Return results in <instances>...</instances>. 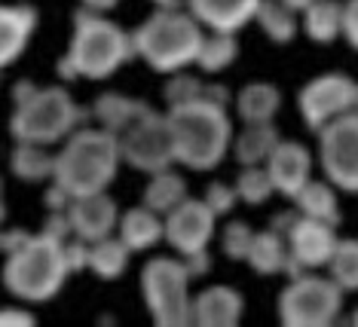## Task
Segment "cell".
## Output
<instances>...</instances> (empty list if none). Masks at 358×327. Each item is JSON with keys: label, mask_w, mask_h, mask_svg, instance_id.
Masks as SVG:
<instances>
[{"label": "cell", "mask_w": 358, "mask_h": 327, "mask_svg": "<svg viewBox=\"0 0 358 327\" xmlns=\"http://www.w3.org/2000/svg\"><path fill=\"white\" fill-rule=\"evenodd\" d=\"M64 242L50 233H37V235L25 230L3 233L6 291L22 303H46V300H52L71 275L68 260H64Z\"/></svg>", "instance_id": "obj_1"}, {"label": "cell", "mask_w": 358, "mask_h": 327, "mask_svg": "<svg viewBox=\"0 0 358 327\" xmlns=\"http://www.w3.org/2000/svg\"><path fill=\"white\" fill-rule=\"evenodd\" d=\"M166 117L175 141V162L193 171H211L230 153L233 122L224 104H215L202 95L178 108H169Z\"/></svg>", "instance_id": "obj_2"}, {"label": "cell", "mask_w": 358, "mask_h": 327, "mask_svg": "<svg viewBox=\"0 0 358 327\" xmlns=\"http://www.w3.org/2000/svg\"><path fill=\"white\" fill-rule=\"evenodd\" d=\"M135 55L132 34L117 22L104 19V13L80 10L74 15L71 46L59 61L64 80H108Z\"/></svg>", "instance_id": "obj_3"}, {"label": "cell", "mask_w": 358, "mask_h": 327, "mask_svg": "<svg viewBox=\"0 0 358 327\" xmlns=\"http://www.w3.org/2000/svg\"><path fill=\"white\" fill-rule=\"evenodd\" d=\"M120 138L108 129H74L62 141V150L55 153V175L52 184H59L71 199L89 193L108 190L120 171Z\"/></svg>", "instance_id": "obj_4"}, {"label": "cell", "mask_w": 358, "mask_h": 327, "mask_svg": "<svg viewBox=\"0 0 358 327\" xmlns=\"http://www.w3.org/2000/svg\"><path fill=\"white\" fill-rule=\"evenodd\" d=\"M206 28L193 19L190 10L159 6L132 31L135 55L157 73H178L187 64H196Z\"/></svg>", "instance_id": "obj_5"}, {"label": "cell", "mask_w": 358, "mask_h": 327, "mask_svg": "<svg viewBox=\"0 0 358 327\" xmlns=\"http://www.w3.org/2000/svg\"><path fill=\"white\" fill-rule=\"evenodd\" d=\"M86 110L74 101V95L62 86H37L25 101L15 104L10 132L15 141L28 144H62L74 129H80Z\"/></svg>", "instance_id": "obj_6"}, {"label": "cell", "mask_w": 358, "mask_h": 327, "mask_svg": "<svg viewBox=\"0 0 358 327\" xmlns=\"http://www.w3.org/2000/svg\"><path fill=\"white\" fill-rule=\"evenodd\" d=\"M190 269L184 260L153 257L141 269V293L157 324L184 327L190 324L193 300H190Z\"/></svg>", "instance_id": "obj_7"}, {"label": "cell", "mask_w": 358, "mask_h": 327, "mask_svg": "<svg viewBox=\"0 0 358 327\" xmlns=\"http://www.w3.org/2000/svg\"><path fill=\"white\" fill-rule=\"evenodd\" d=\"M343 309V291L334 279L300 272L279 297V318L288 327H328Z\"/></svg>", "instance_id": "obj_8"}, {"label": "cell", "mask_w": 358, "mask_h": 327, "mask_svg": "<svg viewBox=\"0 0 358 327\" xmlns=\"http://www.w3.org/2000/svg\"><path fill=\"white\" fill-rule=\"evenodd\" d=\"M120 138V157L138 171H157L169 168L175 162V141H172V129H169V117L162 113H141L132 126L126 129Z\"/></svg>", "instance_id": "obj_9"}, {"label": "cell", "mask_w": 358, "mask_h": 327, "mask_svg": "<svg viewBox=\"0 0 358 327\" xmlns=\"http://www.w3.org/2000/svg\"><path fill=\"white\" fill-rule=\"evenodd\" d=\"M319 162L328 184L358 193V113L349 110L319 129Z\"/></svg>", "instance_id": "obj_10"}, {"label": "cell", "mask_w": 358, "mask_h": 327, "mask_svg": "<svg viewBox=\"0 0 358 327\" xmlns=\"http://www.w3.org/2000/svg\"><path fill=\"white\" fill-rule=\"evenodd\" d=\"M352 95H355V80H349L346 73H324L315 77L300 89V117L303 126L319 132L331 119L343 117L352 110Z\"/></svg>", "instance_id": "obj_11"}, {"label": "cell", "mask_w": 358, "mask_h": 327, "mask_svg": "<svg viewBox=\"0 0 358 327\" xmlns=\"http://www.w3.org/2000/svg\"><path fill=\"white\" fill-rule=\"evenodd\" d=\"M215 211L206 205V199H187L175 205L162 217V239H166L181 257L206 251L215 235Z\"/></svg>", "instance_id": "obj_12"}, {"label": "cell", "mask_w": 358, "mask_h": 327, "mask_svg": "<svg viewBox=\"0 0 358 327\" xmlns=\"http://www.w3.org/2000/svg\"><path fill=\"white\" fill-rule=\"evenodd\" d=\"M285 242H288V257L303 269H319L328 266V260L334 254V245H337V226L324 224V220L315 217H303L297 215L294 224L285 233Z\"/></svg>", "instance_id": "obj_13"}, {"label": "cell", "mask_w": 358, "mask_h": 327, "mask_svg": "<svg viewBox=\"0 0 358 327\" xmlns=\"http://www.w3.org/2000/svg\"><path fill=\"white\" fill-rule=\"evenodd\" d=\"M68 220L71 230L77 239L83 242H99L104 235H113L120 220V208L108 193H89V196H77L68 205Z\"/></svg>", "instance_id": "obj_14"}, {"label": "cell", "mask_w": 358, "mask_h": 327, "mask_svg": "<svg viewBox=\"0 0 358 327\" xmlns=\"http://www.w3.org/2000/svg\"><path fill=\"white\" fill-rule=\"evenodd\" d=\"M266 171H270L275 193L294 199L313 175V157L300 141H279L266 159Z\"/></svg>", "instance_id": "obj_15"}, {"label": "cell", "mask_w": 358, "mask_h": 327, "mask_svg": "<svg viewBox=\"0 0 358 327\" xmlns=\"http://www.w3.org/2000/svg\"><path fill=\"white\" fill-rule=\"evenodd\" d=\"M257 3L260 0H187V10L193 13V19L206 31H230V34H236L248 22H255Z\"/></svg>", "instance_id": "obj_16"}, {"label": "cell", "mask_w": 358, "mask_h": 327, "mask_svg": "<svg viewBox=\"0 0 358 327\" xmlns=\"http://www.w3.org/2000/svg\"><path fill=\"white\" fill-rule=\"evenodd\" d=\"M37 28V10L25 3L3 6L0 3V71L10 68L28 49Z\"/></svg>", "instance_id": "obj_17"}, {"label": "cell", "mask_w": 358, "mask_h": 327, "mask_svg": "<svg viewBox=\"0 0 358 327\" xmlns=\"http://www.w3.org/2000/svg\"><path fill=\"white\" fill-rule=\"evenodd\" d=\"M242 293L227 288V284H211L193 300L190 324L202 327H233L242 318Z\"/></svg>", "instance_id": "obj_18"}, {"label": "cell", "mask_w": 358, "mask_h": 327, "mask_svg": "<svg viewBox=\"0 0 358 327\" xmlns=\"http://www.w3.org/2000/svg\"><path fill=\"white\" fill-rule=\"evenodd\" d=\"M117 235L129 251H148L162 239V215L148 205H135L117 220Z\"/></svg>", "instance_id": "obj_19"}, {"label": "cell", "mask_w": 358, "mask_h": 327, "mask_svg": "<svg viewBox=\"0 0 358 327\" xmlns=\"http://www.w3.org/2000/svg\"><path fill=\"white\" fill-rule=\"evenodd\" d=\"M282 138L273 122H245L239 135L233 138V153L239 166H266L270 153Z\"/></svg>", "instance_id": "obj_20"}, {"label": "cell", "mask_w": 358, "mask_h": 327, "mask_svg": "<svg viewBox=\"0 0 358 327\" xmlns=\"http://www.w3.org/2000/svg\"><path fill=\"white\" fill-rule=\"evenodd\" d=\"M300 31L313 40V43H334L343 34V3L337 0H313L303 13H300Z\"/></svg>", "instance_id": "obj_21"}, {"label": "cell", "mask_w": 358, "mask_h": 327, "mask_svg": "<svg viewBox=\"0 0 358 327\" xmlns=\"http://www.w3.org/2000/svg\"><path fill=\"white\" fill-rule=\"evenodd\" d=\"M148 110L150 108L144 101H135V98L120 95V92H104V95H99V101L92 104L95 122H99L101 129H108V132H113V135H123L126 129Z\"/></svg>", "instance_id": "obj_22"}, {"label": "cell", "mask_w": 358, "mask_h": 327, "mask_svg": "<svg viewBox=\"0 0 358 327\" xmlns=\"http://www.w3.org/2000/svg\"><path fill=\"white\" fill-rule=\"evenodd\" d=\"M10 168L19 181L25 184H43L52 181L55 175V153H50V147L43 144H28V141H15Z\"/></svg>", "instance_id": "obj_23"}, {"label": "cell", "mask_w": 358, "mask_h": 327, "mask_svg": "<svg viewBox=\"0 0 358 327\" xmlns=\"http://www.w3.org/2000/svg\"><path fill=\"white\" fill-rule=\"evenodd\" d=\"M282 104V92L273 83H248L236 95V113L242 122H273Z\"/></svg>", "instance_id": "obj_24"}, {"label": "cell", "mask_w": 358, "mask_h": 327, "mask_svg": "<svg viewBox=\"0 0 358 327\" xmlns=\"http://www.w3.org/2000/svg\"><path fill=\"white\" fill-rule=\"evenodd\" d=\"M255 22L260 24V31L279 46L291 43V40L300 34V13L291 10L285 0H260Z\"/></svg>", "instance_id": "obj_25"}, {"label": "cell", "mask_w": 358, "mask_h": 327, "mask_svg": "<svg viewBox=\"0 0 358 327\" xmlns=\"http://www.w3.org/2000/svg\"><path fill=\"white\" fill-rule=\"evenodd\" d=\"M129 254L132 251L126 248V242L120 235H104L99 242H89V260L86 269H92L99 279H120L129 266Z\"/></svg>", "instance_id": "obj_26"}, {"label": "cell", "mask_w": 358, "mask_h": 327, "mask_svg": "<svg viewBox=\"0 0 358 327\" xmlns=\"http://www.w3.org/2000/svg\"><path fill=\"white\" fill-rule=\"evenodd\" d=\"M285 257H288V242L282 233L275 230H264L255 233V242L248 248L245 263L255 269L257 275H275L285 269Z\"/></svg>", "instance_id": "obj_27"}, {"label": "cell", "mask_w": 358, "mask_h": 327, "mask_svg": "<svg viewBox=\"0 0 358 327\" xmlns=\"http://www.w3.org/2000/svg\"><path fill=\"white\" fill-rule=\"evenodd\" d=\"M294 205H297V215L303 217H315V220H324V224H340V211H337V193H334L331 184H322V181H313L309 177L306 187L294 196Z\"/></svg>", "instance_id": "obj_28"}, {"label": "cell", "mask_w": 358, "mask_h": 327, "mask_svg": "<svg viewBox=\"0 0 358 327\" xmlns=\"http://www.w3.org/2000/svg\"><path fill=\"white\" fill-rule=\"evenodd\" d=\"M184 199H187V181L181 175H175V171H169V168L150 175V184H148V190H144V205L148 208H153L157 215L166 217L169 211L175 205H181Z\"/></svg>", "instance_id": "obj_29"}, {"label": "cell", "mask_w": 358, "mask_h": 327, "mask_svg": "<svg viewBox=\"0 0 358 327\" xmlns=\"http://www.w3.org/2000/svg\"><path fill=\"white\" fill-rule=\"evenodd\" d=\"M236 55H239L236 34H230V31H208V34L202 37L196 64L206 73H221L236 61Z\"/></svg>", "instance_id": "obj_30"}, {"label": "cell", "mask_w": 358, "mask_h": 327, "mask_svg": "<svg viewBox=\"0 0 358 327\" xmlns=\"http://www.w3.org/2000/svg\"><path fill=\"white\" fill-rule=\"evenodd\" d=\"M331 279L343 293L358 291V239H337L328 260Z\"/></svg>", "instance_id": "obj_31"}, {"label": "cell", "mask_w": 358, "mask_h": 327, "mask_svg": "<svg viewBox=\"0 0 358 327\" xmlns=\"http://www.w3.org/2000/svg\"><path fill=\"white\" fill-rule=\"evenodd\" d=\"M275 193V187L270 181L266 166H242L239 177H236V196L248 205H264L266 199Z\"/></svg>", "instance_id": "obj_32"}, {"label": "cell", "mask_w": 358, "mask_h": 327, "mask_svg": "<svg viewBox=\"0 0 358 327\" xmlns=\"http://www.w3.org/2000/svg\"><path fill=\"white\" fill-rule=\"evenodd\" d=\"M169 86H166V104L169 108H178V104H187L193 101V98H202V92H206V86L199 83L196 77H190V73L178 71V73H169Z\"/></svg>", "instance_id": "obj_33"}, {"label": "cell", "mask_w": 358, "mask_h": 327, "mask_svg": "<svg viewBox=\"0 0 358 327\" xmlns=\"http://www.w3.org/2000/svg\"><path fill=\"white\" fill-rule=\"evenodd\" d=\"M251 242H255V230H251L248 224H242V220L227 224V230H224V254L230 260H245Z\"/></svg>", "instance_id": "obj_34"}, {"label": "cell", "mask_w": 358, "mask_h": 327, "mask_svg": "<svg viewBox=\"0 0 358 327\" xmlns=\"http://www.w3.org/2000/svg\"><path fill=\"white\" fill-rule=\"evenodd\" d=\"M236 187L230 184H221V181H215V184H208L206 187V205L215 211V217H224V215H230L233 205H236Z\"/></svg>", "instance_id": "obj_35"}, {"label": "cell", "mask_w": 358, "mask_h": 327, "mask_svg": "<svg viewBox=\"0 0 358 327\" xmlns=\"http://www.w3.org/2000/svg\"><path fill=\"white\" fill-rule=\"evenodd\" d=\"M34 324H37V318L28 309H19V306L0 309V327H34Z\"/></svg>", "instance_id": "obj_36"}, {"label": "cell", "mask_w": 358, "mask_h": 327, "mask_svg": "<svg viewBox=\"0 0 358 327\" xmlns=\"http://www.w3.org/2000/svg\"><path fill=\"white\" fill-rule=\"evenodd\" d=\"M343 37L349 40V46L358 49V0L343 3Z\"/></svg>", "instance_id": "obj_37"}, {"label": "cell", "mask_w": 358, "mask_h": 327, "mask_svg": "<svg viewBox=\"0 0 358 327\" xmlns=\"http://www.w3.org/2000/svg\"><path fill=\"white\" fill-rule=\"evenodd\" d=\"M80 3H83V10H89V13H110L120 6V0H80Z\"/></svg>", "instance_id": "obj_38"}, {"label": "cell", "mask_w": 358, "mask_h": 327, "mask_svg": "<svg viewBox=\"0 0 358 327\" xmlns=\"http://www.w3.org/2000/svg\"><path fill=\"white\" fill-rule=\"evenodd\" d=\"M285 3H288V6H291V10L303 13V10H306V6H309V3H313V0H285Z\"/></svg>", "instance_id": "obj_39"}, {"label": "cell", "mask_w": 358, "mask_h": 327, "mask_svg": "<svg viewBox=\"0 0 358 327\" xmlns=\"http://www.w3.org/2000/svg\"><path fill=\"white\" fill-rule=\"evenodd\" d=\"M0 220H3V181H0Z\"/></svg>", "instance_id": "obj_40"}, {"label": "cell", "mask_w": 358, "mask_h": 327, "mask_svg": "<svg viewBox=\"0 0 358 327\" xmlns=\"http://www.w3.org/2000/svg\"><path fill=\"white\" fill-rule=\"evenodd\" d=\"M352 110L358 113V83H355V95H352Z\"/></svg>", "instance_id": "obj_41"}, {"label": "cell", "mask_w": 358, "mask_h": 327, "mask_svg": "<svg viewBox=\"0 0 358 327\" xmlns=\"http://www.w3.org/2000/svg\"><path fill=\"white\" fill-rule=\"evenodd\" d=\"M153 3H159V6H172V3H178V0H153Z\"/></svg>", "instance_id": "obj_42"}, {"label": "cell", "mask_w": 358, "mask_h": 327, "mask_svg": "<svg viewBox=\"0 0 358 327\" xmlns=\"http://www.w3.org/2000/svg\"><path fill=\"white\" fill-rule=\"evenodd\" d=\"M0 254H3V230H0Z\"/></svg>", "instance_id": "obj_43"}, {"label": "cell", "mask_w": 358, "mask_h": 327, "mask_svg": "<svg viewBox=\"0 0 358 327\" xmlns=\"http://www.w3.org/2000/svg\"><path fill=\"white\" fill-rule=\"evenodd\" d=\"M352 321H355V324H358V312H355V318H352Z\"/></svg>", "instance_id": "obj_44"}, {"label": "cell", "mask_w": 358, "mask_h": 327, "mask_svg": "<svg viewBox=\"0 0 358 327\" xmlns=\"http://www.w3.org/2000/svg\"><path fill=\"white\" fill-rule=\"evenodd\" d=\"M0 73H3V71H0Z\"/></svg>", "instance_id": "obj_45"}]
</instances>
